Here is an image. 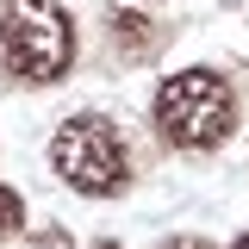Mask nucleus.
<instances>
[{
  "instance_id": "1",
  "label": "nucleus",
  "mask_w": 249,
  "mask_h": 249,
  "mask_svg": "<svg viewBox=\"0 0 249 249\" xmlns=\"http://www.w3.org/2000/svg\"><path fill=\"white\" fill-rule=\"evenodd\" d=\"M237 124V93L218 69H181L156 88V131L175 150H212Z\"/></svg>"
},
{
  "instance_id": "2",
  "label": "nucleus",
  "mask_w": 249,
  "mask_h": 249,
  "mask_svg": "<svg viewBox=\"0 0 249 249\" xmlns=\"http://www.w3.org/2000/svg\"><path fill=\"white\" fill-rule=\"evenodd\" d=\"M0 62L19 81H62L75 62V25L56 0H13L0 13Z\"/></svg>"
},
{
  "instance_id": "3",
  "label": "nucleus",
  "mask_w": 249,
  "mask_h": 249,
  "mask_svg": "<svg viewBox=\"0 0 249 249\" xmlns=\"http://www.w3.org/2000/svg\"><path fill=\"white\" fill-rule=\"evenodd\" d=\"M50 162L56 175L75 193H119L131 181V150H124L119 124L100 119V112H81V119H62V131L50 137Z\"/></svg>"
},
{
  "instance_id": "4",
  "label": "nucleus",
  "mask_w": 249,
  "mask_h": 249,
  "mask_svg": "<svg viewBox=\"0 0 249 249\" xmlns=\"http://www.w3.org/2000/svg\"><path fill=\"white\" fill-rule=\"evenodd\" d=\"M19 224H25V199H19V193H13V187L0 181V237H13V231H19Z\"/></svg>"
},
{
  "instance_id": "5",
  "label": "nucleus",
  "mask_w": 249,
  "mask_h": 249,
  "mask_svg": "<svg viewBox=\"0 0 249 249\" xmlns=\"http://www.w3.org/2000/svg\"><path fill=\"white\" fill-rule=\"evenodd\" d=\"M162 249H212L206 237H175V243H162Z\"/></svg>"
},
{
  "instance_id": "6",
  "label": "nucleus",
  "mask_w": 249,
  "mask_h": 249,
  "mask_svg": "<svg viewBox=\"0 0 249 249\" xmlns=\"http://www.w3.org/2000/svg\"><path fill=\"white\" fill-rule=\"evenodd\" d=\"M237 249H249V237H237Z\"/></svg>"
},
{
  "instance_id": "7",
  "label": "nucleus",
  "mask_w": 249,
  "mask_h": 249,
  "mask_svg": "<svg viewBox=\"0 0 249 249\" xmlns=\"http://www.w3.org/2000/svg\"><path fill=\"white\" fill-rule=\"evenodd\" d=\"M100 249H119V243H100Z\"/></svg>"
}]
</instances>
